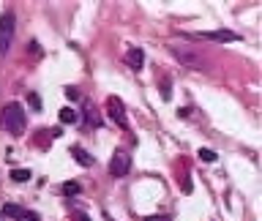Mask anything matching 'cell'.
Here are the masks:
<instances>
[{
  "label": "cell",
  "mask_w": 262,
  "mask_h": 221,
  "mask_svg": "<svg viewBox=\"0 0 262 221\" xmlns=\"http://www.w3.org/2000/svg\"><path fill=\"white\" fill-rule=\"evenodd\" d=\"M0 126H3L8 134H14V137H19L22 131H25V126H27V118H25V109L19 107L16 101H11V104H5L3 107V112H0Z\"/></svg>",
  "instance_id": "1"
},
{
  "label": "cell",
  "mask_w": 262,
  "mask_h": 221,
  "mask_svg": "<svg viewBox=\"0 0 262 221\" xmlns=\"http://www.w3.org/2000/svg\"><path fill=\"white\" fill-rule=\"evenodd\" d=\"M14 27H16L14 11H3V16H0V57L8 55L11 41H14Z\"/></svg>",
  "instance_id": "2"
},
{
  "label": "cell",
  "mask_w": 262,
  "mask_h": 221,
  "mask_svg": "<svg viewBox=\"0 0 262 221\" xmlns=\"http://www.w3.org/2000/svg\"><path fill=\"white\" fill-rule=\"evenodd\" d=\"M129 170H131V156L126 150H115L112 161H109V175L123 178V175H129Z\"/></svg>",
  "instance_id": "3"
},
{
  "label": "cell",
  "mask_w": 262,
  "mask_h": 221,
  "mask_svg": "<svg viewBox=\"0 0 262 221\" xmlns=\"http://www.w3.org/2000/svg\"><path fill=\"white\" fill-rule=\"evenodd\" d=\"M107 115L120 126V129H129V118H126V107L118 96H109L107 98Z\"/></svg>",
  "instance_id": "4"
},
{
  "label": "cell",
  "mask_w": 262,
  "mask_h": 221,
  "mask_svg": "<svg viewBox=\"0 0 262 221\" xmlns=\"http://www.w3.org/2000/svg\"><path fill=\"white\" fill-rule=\"evenodd\" d=\"M191 38H208V41H241V36L232 30H200V33H191Z\"/></svg>",
  "instance_id": "5"
},
{
  "label": "cell",
  "mask_w": 262,
  "mask_h": 221,
  "mask_svg": "<svg viewBox=\"0 0 262 221\" xmlns=\"http://www.w3.org/2000/svg\"><path fill=\"white\" fill-rule=\"evenodd\" d=\"M3 216H8V219H16V221H41V219H38V213H33V211H25V208L14 205V202H8V205H3Z\"/></svg>",
  "instance_id": "6"
},
{
  "label": "cell",
  "mask_w": 262,
  "mask_h": 221,
  "mask_svg": "<svg viewBox=\"0 0 262 221\" xmlns=\"http://www.w3.org/2000/svg\"><path fill=\"white\" fill-rule=\"evenodd\" d=\"M172 55L178 57V60L183 63V66H189V68H202V66H205V63H202L200 57L191 55V52H186V49H172Z\"/></svg>",
  "instance_id": "7"
},
{
  "label": "cell",
  "mask_w": 262,
  "mask_h": 221,
  "mask_svg": "<svg viewBox=\"0 0 262 221\" xmlns=\"http://www.w3.org/2000/svg\"><path fill=\"white\" fill-rule=\"evenodd\" d=\"M126 63H129L134 71H139V68L145 66V55H142V49H139V46H131V49L126 52Z\"/></svg>",
  "instance_id": "8"
},
{
  "label": "cell",
  "mask_w": 262,
  "mask_h": 221,
  "mask_svg": "<svg viewBox=\"0 0 262 221\" xmlns=\"http://www.w3.org/2000/svg\"><path fill=\"white\" fill-rule=\"evenodd\" d=\"M71 156L77 159V164L79 167H93V159H90V153H87L85 148H79V145H74L71 148Z\"/></svg>",
  "instance_id": "9"
},
{
  "label": "cell",
  "mask_w": 262,
  "mask_h": 221,
  "mask_svg": "<svg viewBox=\"0 0 262 221\" xmlns=\"http://www.w3.org/2000/svg\"><path fill=\"white\" fill-rule=\"evenodd\" d=\"M57 118H60V123H66V126H74L77 123V112H74V109H68V107H63L60 112H57Z\"/></svg>",
  "instance_id": "10"
},
{
  "label": "cell",
  "mask_w": 262,
  "mask_h": 221,
  "mask_svg": "<svg viewBox=\"0 0 262 221\" xmlns=\"http://www.w3.org/2000/svg\"><path fill=\"white\" fill-rule=\"evenodd\" d=\"M219 156H216V150H211V148H200V161H205V164H213Z\"/></svg>",
  "instance_id": "11"
},
{
  "label": "cell",
  "mask_w": 262,
  "mask_h": 221,
  "mask_svg": "<svg viewBox=\"0 0 262 221\" xmlns=\"http://www.w3.org/2000/svg\"><path fill=\"white\" fill-rule=\"evenodd\" d=\"M11 180L25 183V180H30V170H11Z\"/></svg>",
  "instance_id": "12"
},
{
  "label": "cell",
  "mask_w": 262,
  "mask_h": 221,
  "mask_svg": "<svg viewBox=\"0 0 262 221\" xmlns=\"http://www.w3.org/2000/svg\"><path fill=\"white\" fill-rule=\"evenodd\" d=\"M161 98H164V101H170L172 98V88H170V79H161Z\"/></svg>",
  "instance_id": "13"
},
{
  "label": "cell",
  "mask_w": 262,
  "mask_h": 221,
  "mask_svg": "<svg viewBox=\"0 0 262 221\" xmlns=\"http://www.w3.org/2000/svg\"><path fill=\"white\" fill-rule=\"evenodd\" d=\"M27 104H30V109H41V98H38V93H27Z\"/></svg>",
  "instance_id": "14"
},
{
  "label": "cell",
  "mask_w": 262,
  "mask_h": 221,
  "mask_svg": "<svg viewBox=\"0 0 262 221\" xmlns=\"http://www.w3.org/2000/svg\"><path fill=\"white\" fill-rule=\"evenodd\" d=\"M63 194H66V197L79 194V183H63Z\"/></svg>",
  "instance_id": "15"
},
{
  "label": "cell",
  "mask_w": 262,
  "mask_h": 221,
  "mask_svg": "<svg viewBox=\"0 0 262 221\" xmlns=\"http://www.w3.org/2000/svg\"><path fill=\"white\" fill-rule=\"evenodd\" d=\"M85 115H87V120H90V123H93V126H101V120H98V118H96V109H93V107H90V104H87V107H85Z\"/></svg>",
  "instance_id": "16"
},
{
  "label": "cell",
  "mask_w": 262,
  "mask_h": 221,
  "mask_svg": "<svg viewBox=\"0 0 262 221\" xmlns=\"http://www.w3.org/2000/svg\"><path fill=\"white\" fill-rule=\"evenodd\" d=\"M66 98H71V101H77V98H79V90H77V88H66Z\"/></svg>",
  "instance_id": "17"
},
{
  "label": "cell",
  "mask_w": 262,
  "mask_h": 221,
  "mask_svg": "<svg viewBox=\"0 0 262 221\" xmlns=\"http://www.w3.org/2000/svg\"><path fill=\"white\" fill-rule=\"evenodd\" d=\"M30 49H33V57H38V55H41V49H38V44H36V41L30 44Z\"/></svg>",
  "instance_id": "18"
},
{
  "label": "cell",
  "mask_w": 262,
  "mask_h": 221,
  "mask_svg": "<svg viewBox=\"0 0 262 221\" xmlns=\"http://www.w3.org/2000/svg\"><path fill=\"white\" fill-rule=\"evenodd\" d=\"M145 221H167V216H148Z\"/></svg>",
  "instance_id": "19"
},
{
  "label": "cell",
  "mask_w": 262,
  "mask_h": 221,
  "mask_svg": "<svg viewBox=\"0 0 262 221\" xmlns=\"http://www.w3.org/2000/svg\"><path fill=\"white\" fill-rule=\"evenodd\" d=\"M74 221H90V219H87L85 213H77V216H74Z\"/></svg>",
  "instance_id": "20"
}]
</instances>
